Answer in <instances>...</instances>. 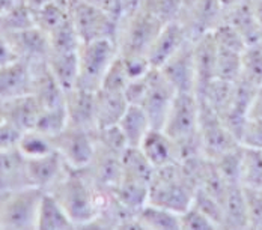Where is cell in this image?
<instances>
[{"mask_svg": "<svg viewBox=\"0 0 262 230\" xmlns=\"http://www.w3.org/2000/svg\"><path fill=\"white\" fill-rule=\"evenodd\" d=\"M105 191L97 188L81 169L70 167L49 193L62 203L77 229H88L98 217Z\"/></svg>", "mask_w": 262, "mask_h": 230, "instance_id": "cell-1", "label": "cell"}, {"mask_svg": "<svg viewBox=\"0 0 262 230\" xmlns=\"http://www.w3.org/2000/svg\"><path fill=\"white\" fill-rule=\"evenodd\" d=\"M201 102L193 92H178L163 129L175 140L180 161L204 155L199 137Z\"/></svg>", "mask_w": 262, "mask_h": 230, "instance_id": "cell-2", "label": "cell"}, {"mask_svg": "<svg viewBox=\"0 0 262 230\" xmlns=\"http://www.w3.org/2000/svg\"><path fill=\"white\" fill-rule=\"evenodd\" d=\"M177 89L158 68H151L145 76L131 80L125 97L130 104L143 107L152 128H163L177 97Z\"/></svg>", "mask_w": 262, "mask_h": 230, "instance_id": "cell-3", "label": "cell"}, {"mask_svg": "<svg viewBox=\"0 0 262 230\" xmlns=\"http://www.w3.org/2000/svg\"><path fill=\"white\" fill-rule=\"evenodd\" d=\"M196 190L183 163L177 161L156 169L149 185V202L183 214L193 204Z\"/></svg>", "mask_w": 262, "mask_h": 230, "instance_id": "cell-4", "label": "cell"}, {"mask_svg": "<svg viewBox=\"0 0 262 230\" xmlns=\"http://www.w3.org/2000/svg\"><path fill=\"white\" fill-rule=\"evenodd\" d=\"M163 23L156 15L137 6L121 18L116 45L122 56H146L151 50Z\"/></svg>", "mask_w": 262, "mask_h": 230, "instance_id": "cell-5", "label": "cell"}, {"mask_svg": "<svg viewBox=\"0 0 262 230\" xmlns=\"http://www.w3.org/2000/svg\"><path fill=\"white\" fill-rule=\"evenodd\" d=\"M0 227L3 230L38 229L39 206L44 190L26 187L12 191H0Z\"/></svg>", "mask_w": 262, "mask_h": 230, "instance_id": "cell-6", "label": "cell"}, {"mask_svg": "<svg viewBox=\"0 0 262 230\" xmlns=\"http://www.w3.org/2000/svg\"><path fill=\"white\" fill-rule=\"evenodd\" d=\"M68 9L83 44L98 39H112L116 42L121 20L112 12L83 0H70Z\"/></svg>", "mask_w": 262, "mask_h": 230, "instance_id": "cell-7", "label": "cell"}, {"mask_svg": "<svg viewBox=\"0 0 262 230\" xmlns=\"http://www.w3.org/2000/svg\"><path fill=\"white\" fill-rule=\"evenodd\" d=\"M118 53V45L112 39H98L81 44L79 50L77 86L97 92Z\"/></svg>", "mask_w": 262, "mask_h": 230, "instance_id": "cell-8", "label": "cell"}, {"mask_svg": "<svg viewBox=\"0 0 262 230\" xmlns=\"http://www.w3.org/2000/svg\"><path fill=\"white\" fill-rule=\"evenodd\" d=\"M223 20L220 0H185L177 21L184 27L190 41L211 33Z\"/></svg>", "mask_w": 262, "mask_h": 230, "instance_id": "cell-9", "label": "cell"}, {"mask_svg": "<svg viewBox=\"0 0 262 230\" xmlns=\"http://www.w3.org/2000/svg\"><path fill=\"white\" fill-rule=\"evenodd\" d=\"M199 137H201L202 152L210 159H215L222 153L228 152L232 148L241 145L238 139L232 134V131L226 127L222 116H219L204 102H201Z\"/></svg>", "mask_w": 262, "mask_h": 230, "instance_id": "cell-10", "label": "cell"}, {"mask_svg": "<svg viewBox=\"0 0 262 230\" xmlns=\"http://www.w3.org/2000/svg\"><path fill=\"white\" fill-rule=\"evenodd\" d=\"M56 151L63 156L73 169H84L97 149L95 131L68 125L59 135L53 139Z\"/></svg>", "mask_w": 262, "mask_h": 230, "instance_id": "cell-11", "label": "cell"}, {"mask_svg": "<svg viewBox=\"0 0 262 230\" xmlns=\"http://www.w3.org/2000/svg\"><path fill=\"white\" fill-rule=\"evenodd\" d=\"M2 39L9 44V47L15 51L18 59L26 60L29 63L47 62L52 53L50 36L38 26L18 32L2 33Z\"/></svg>", "mask_w": 262, "mask_h": 230, "instance_id": "cell-12", "label": "cell"}, {"mask_svg": "<svg viewBox=\"0 0 262 230\" xmlns=\"http://www.w3.org/2000/svg\"><path fill=\"white\" fill-rule=\"evenodd\" d=\"M91 182L100 190H113L124 176L122 155L107 151L97 145L94 158L81 169Z\"/></svg>", "mask_w": 262, "mask_h": 230, "instance_id": "cell-13", "label": "cell"}, {"mask_svg": "<svg viewBox=\"0 0 262 230\" xmlns=\"http://www.w3.org/2000/svg\"><path fill=\"white\" fill-rule=\"evenodd\" d=\"M164 77L173 84L177 92H193L196 94V65L193 41H188L178 53H175L161 68H158Z\"/></svg>", "mask_w": 262, "mask_h": 230, "instance_id": "cell-14", "label": "cell"}, {"mask_svg": "<svg viewBox=\"0 0 262 230\" xmlns=\"http://www.w3.org/2000/svg\"><path fill=\"white\" fill-rule=\"evenodd\" d=\"M33 70L32 95L41 104L42 110L65 107L67 90L60 86L47 62L30 63Z\"/></svg>", "mask_w": 262, "mask_h": 230, "instance_id": "cell-15", "label": "cell"}, {"mask_svg": "<svg viewBox=\"0 0 262 230\" xmlns=\"http://www.w3.org/2000/svg\"><path fill=\"white\" fill-rule=\"evenodd\" d=\"M41 113L42 107L32 94L0 101V121H6L25 132L36 128Z\"/></svg>", "mask_w": 262, "mask_h": 230, "instance_id": "cell-16", "label": "cell"}, {"mask_svg": "<svg viewBox=\"0 0 262 230\" xmlns=\"http://www.w3.org/2000/svg\"><path fill=\"white\" fill-rule=\"evenodd\" d=\"M68 169L70 166L57 151L38 158H27V170L32 187L44 191H50L63 178Z\"/></svg>", "mask_w": 262, "mask_h": 230, "instance_id": "cell-17", "label": "cell"}, {"mask_svg": "<svg viewBox=\"0 0 262 230\" xmlns=\"http://www.w3.org/2000/svg\"><path fill=\"white\" fill-rule=\"evenodd\" d=\"M65 107L70 125L89 131L97 129V92L76 86L67 92Z\"/></svg>", "mask_w": 262, "mask_h": 230, "instance_id": "cell-18", "label": "cell"}, {"mask_svg": "<svg viewBox=\"0 0 262 230\" xmlns=\"http://www.w3.org/2000/svg\"><path fill=\"white\" fill-rule=\"evenodd\" d=\"M188 41L190 39L180 21L166 23L148 53L151 66L161 68L175 53L181 50Z\"/></svg>", "mask_w": 262, "mask_h": 230, "instance_id": "cell-19", "label": "cell"}, {"mask_svg": "<svg viewBox=\"0 0 262 230\" xmlns=\"http://www.w3.org/2000/svg\"><path fill=\"white\" fill-rule=\"evenodd\" d=\"M33 70L26 60H15L0 66V98H14L32 94Z\"/></svg>", "mask_w": 262, "mask_h": 230, "instance_id": "cell-20", "label": "cell"}, {"mask_svg": "<svg viewBox=\"0 0 262 230\" xmlns=\"http://www.w3.org/2000/svg\"><path fill=\"white\" fill-rule=\"evenodd\" d=\"M32 187L27 158L18 148L0 151V191H12Z\"/></svg>", "mask_w": 262, "mask_h": 230, "instance_id": "cell-21", "label": "cell"}, {"mask_svg": "<svg viewBox=\"0 0 262 230\" xmlns=\"http://www.w3.org/2000/svg\"><path fill=\"white\" fill-rule=\"evenodd\" d=\"M235 29L247 45L262 41V27L255 14L252 0H246L235 6L223 9V20Z\"/></svg>", "mask_w": 262, "mask_h": 230, "instance_id": "cell-22", "label": "cell"}, {"mask_svg": "<svg viewBox=\"0 0 262 230\" xmlns=\"http://www.w3.org/2000/svg\"><path fill=\"white\" fill-rule=\"evenodd\" d=\"M139 148L148 156L156 169L180 161L178 146L175 140L163 128H151Z\"/></svg>", "mask_w": 262, "mask_h": 230, "instance_id": "cell-23", "label": "cell"}, {"mask_svg": "<svg viewBox=\"0 0 262 230\" xmlns=\"http://www.w3.org/2000/svg\"><path fill=\"white\" fill-rule=\"evenodd\" d=\"M193 53H194V65H196V94L205 87L211 80L217 78V57L219 47L212 36L207 33L202 38L193 41Z\"/></svg>", "mask_w": 262, "mask_h": 230, "instance_id": "cell-24", "label": "cell"}, {"mask_svg": "<svg viewBox=\"0 0 262 230\" xmlns=\"http://www.w3.org/2000/svg\"><path fill=\"white\" fill-rule=\"evenodd\" d=\"M222 229H249L247 199L243 185H231L222 202Z\"/></svg>", "mask_w": 262, "mask_h": 230, "instance_id": "cell-25", "label": "cell"}, {"mask_svg": "<svg viewBox=\"0 0 262 230\" xmlns=\"http://www.w3.org/2000/svg\"><path fill=\"white\" fill-rule=\"evenodd\" d=\"M130 102L125 94L110 92L104 89L97 90V129L118 125L127 111Z\"/></svg>", "mask_w": 262, "mask_h": 230, "instance_id": "cell-26", "label": "cell"}, {"mask_svg": "<svg viewBox=\"0 0 262 230\" xmlns=\"http://www.w3.org/2000/svg\"><path fill=\"white\" fill-rule=\"evenodd\" d=\"M234 89H235V81L214 78L196 95L199 101L207 104L211 110H214L219 116L223 118L234 102Z\"/></svg>", "mask_w": 262, "mask_h": 230, "instance_id": "cell-27", "label": "cell"}, {"mask_svg": "<svg viewBox=\"0 0 262 230\" xmlns=\"http://www.w3.org/2000/svg\"><path fill=\"white\" fill-rule=\"evenodd\" d=\"M38 229L39 230H70L77 229L68 212L62 203L53 196L52 193L46 191L42 202L39 206L38 215Z\"/></svg>", "mask_w": 262, "mask_h": 230, "instance_id": "cell-28", "label": "cell"}, {"mask_svg": "<svg viewBox=\"0 0 262 230\" xmlns=\"http://www.w3.org/2000/svg\"><path fill=\"white\" fill-rule=\"evenodd\" d=\"M139 229L181 230V214L154 203H146L137 212Z\"/></svg>", "mask_w": 262, "mask_h": 230, "instance_id": "cell-29", "label": "cell"}, {"mask_svg": "<svg viewBox=\"0 0 262 230\" xmlns=\"http://www.w3.org/2000/svg\"><path fill=\"white\" fill-rule=\"evenodd\" d=\"M49 66L60 86L68 92L79 81V51H52Z\"/></svg>", "mask_w": 262, "mask_h": 230, "instance_id": "cell-30", "label": "cell"}, {"mask_svg": "<svg viewBox=\"0 0 262 230\" xmlns=\"http://www.w3.org/2000/svg\"><path fill=\"white\" fill-rule=\"evenodd\" d=\"M119 128L122 129L127 142L130 146L139 148L143 142L145 135L152 128V124L149 121V116L143 110V107L137 104H130L127 111L124 113L122 119L119 121Z\"/></svg>", "mask_w": 262, "mask_h": 230, "instance_id": "cell-31", "label": "cell"}, {"mask_svg": "<svg viewBox=\"0 0 262 230\" xmlns=\"http://www.w3.org/2000/svg\"><path fill=\"white\" fill-rule=\"evenodd\" d=\"M115 197L133 212H139L146 203H149V183L137 179L122 176L121 182L110 190Z\"/></svg>", "mask_w": 262, "mask_h": 230, "instance_id": "cell-32", "label": "cell"}, {"mask_svg": "<svg viewBox=\"0 0 262 230\" xmlns=\"http://www.w3.org/2000/svg\"><path fill=\"white\" fill-rule=\"evenodd\" d=\"M122 164H124V176L137 179L151 185L156 167L140 148L128 146V149L122 155Z\"/></svg>", "mask_w": 262, "mask_h": 230, "instance_id": "cell-33", "label": "cell"}, {"mask_svg": "<svg viewBox=\"0 0 262 230\" xmlns=\"http://www.w3.org/2000/svg\"><path fill=\"white\" fill-rule=\"evenodd\" d=\"M36 26L33 8L27 2H18L11 8L0 11V32H18Z\"/></svg>", "mask_w": 262, "mask_h": 230, "instance_id": "cell-34", "label": "cell"}, {"mask_svg": "<svg viewBox=\"0 0 262 230\" xmlns=\"http://www.w3.org/2000/svg\"><path fill=\"white\" fill-rule=\"evenodd\" d=\"M33 14L36 26L47 35L71 20L68 3H49L39 8H33Z\"/></svg>", "mask_w": 262, "mask_h": 230, "instance_id": "cell-35", "label": "cell"}, {"mask_svg": "<svg viewBox=\"0 0 262 230\" xmlns=\"http://www.w3.org/2000/svg\"><path fill=\"white\" fill-rule=\"evenodd\" d=\"M220 172V175L229 185H243V163H244V146L238 145L231 151L222 153L212 159Z\"/></svg>", "mask_w": 262, "mask_h": 230, "instance_id": "cell-36", "label": "cell"}, {"mask_svg": "<svg viewBox=\"0 0 262 230\" xmlns=\"http://www.w3.org/2000/svg\"><path fill=\"white\" fill-rule=\"evenodd\" d=\"M18 149L23 152L26 158H38V156H42V155H47V153L56 151L52 137L38 131L36 128L29 129L23 134Z\"/></svg>", "mask_w": 262, "mask_h": 230, "instance_id": "cell-37", "label": "cell"}, {"mask_svg": "<svg viewBox=\"0 0 262 230\" xmlns=\"http://www.w3.org/2000/svg\"><path fill=\"white\" fill-rule=\"evenodd\" d=\"M241 183H243V187L262 191V149L244 146Z\"/></svg>", "mask_w": 262, "mask_h": 230, "instance_id": "cell-38", "label": "cell"}, {"mask_svg": "<svg viewBox=\"0 0 262 230\" xmlns=\"http://www.w3.org/2000/svg\"><path fill=\"white\" fill-rule=\"evenodd\" d=\"M243 53L244 51L219 47L217 78L228 80V81H236L243 74Z\"/></svg>", "mask_w": 262, "mask_h": 230, "instance_id": "cell-39", "label": "cell"}, {"mask_svg": "<svg viewBox=\"0 0 262 230\" xmlns=\"http://www.w3.org/2000/svg\"><path fill=\"white\" fill-rule=\"evenodd\" d=\"M255 86H262V41L247 45L243 53V74Z\"/></svg>", "mask_w": 262, "mask_h": 230, "instance_id": "cell-40", "label": "cell"}, {"mask_svg": "<svg viewBox=\"0 0 262 230\" xmlns=\"http://www.w3.org/2000/svg\"><path fill=\"white\" fill-rule=\"evenodd\" d=\"M68 125H70V121H68L67 107H59V108L42 110L39 121L36 124V129L54 139Z\"/></svg>", "mask_w": 262, "mask_h": 230, "instance_id": "cell-41", "label": "cell"}, {"mask_svg": "<svg viewBox=\"0 0 262 230\" xmlns=\"http://www.w3.org/2000/svg\"><path fill=\"white\" fill-rule=\"evenodd\" d=\"M185 0H140V8L151 12L163 23L177 21Z\"/></svg>", "mask_w": 262, "mask_h": 230, "instance_id": "cell-42", "label": "cell"}, {"mask_svg": "<svg viewBox=\"0 0 262 230\" xmlns=\"http://www.w3.org/2000/svg\"><path fill=\"white\" fill-rule=\"evenodd\" d=\"M130 81L131 78L130 76H128L125 62H124L122 56L118 53L116 59L113 60V63L110 65L107 74L104 76L103 84H101L100 89L110 90V92H121V94H125L127 86L130 84Z\"/></svg>", "mask_w": 262, "mask_h": 230, "instance_id": "cell-43", "label": "cell"}, {"mask_svg": "<svg viewBox=\"0 0 262 230\" xmlns=\"http://www.w3.org/2000/svg\"><path fill=\"white\" fill-rule=\"evenodd\" d=\"M95 143L107 151H112L119 155H124V152L130 146L119 125L95 129Z\"/></svg>", "mask_w": 262, "mask_h": 230, "instance_id": "cell-44", "label": "cell"}, {"mask_svg": "<svg viewBox=\"0 0 262 230\" xmlns=\"http://www.w3.org/2000/svg\"><path fill=\"white\" fill-rule=\"evenodd\" d=\"M181 229L185 230H215L220 226L208 217L198 206L191 204L187 211L181 214Z\"/></svg>", "mask_w": 262, "mask_h": 230, "instance_id": "cell-45", "label": "cell"}, {"mask_svg": "<svg viewBox=\"0 0 262 230\" xmlns=\"http://www.w3.org/2000/svg\"><path fill=\"white\" fill-rule=\"evenodd\" d=\"M249 212V229L262 230V191L244 187Z\"/></svg>", "mask_w": 262, "mask_h": 230, "instance_id": "cell-46", "label": "cell"}, {"mask_svg": "<svg viewBox=\"0 0 262 230\" xmlns=\"http://www.w3.org/2000/svg\"><path fill=\"white\" fill-rule=\"evenodd\" d=\"M239 143L246 148L262 149V119L249 116L246 125L243 128Z\"/></svg>", "mask_w": 262, "mask_h": 230, "instance_id": "cell-47", "label": "cell"}, {"mask_svg": "<svg viewBox=\"0 0 262 230\" xmlns=\"http://www.w3.org/2000/svg\"><path fill=\"white\" fill-rule=\"evenodd\" d=\"M193 204L198 206L201 211H204L208 217H211L222 229V203L217 199H214L204 190H196Z\"/></svg>", "mask_w": 262, "mask_h": 230, "instance_id": "cell-48", "label": "cell"}, {"mask_svg": "<svg viewBox=\"0 0 262 230\" xmlns=\"http://www.w3.org/2000/svg\"><path fill=\"white\" fill-rule=\"evenodd\" d=\"M23 134L25 131H21L18 127L6 121H2L0 122V151L18 148Z\"/></svg>", "mask_w": 262, "mask_h": 230, "instance_id": "cell-49", "label": "cell"}, {"mask_svg": "<svg viewBox=\"0 0 262 230\" xmlns=\"http://www.w3.org/2000/svg\"><path fill=\"white\" fill-rule=\"evenodd\" d=\"M15 60H20L18 56L15 54V51L9 47V44H6L3 39H0V66L12 63Z\"/></svg>", "mask_w": 262, "mask_h": 230, "instance_id": "cell-50", "label": "cell"}, {"mask_svg": "<svg viewBox=\"0 0 262 230\" xmlns=\"http://www.w3.org/2000/svg\"><path fill=\"white\" fill-rule=\"evenodd\" d=\"M249 116H252V118H261L262 119V86H259L258 90H256L255 100H253L252 105H250Z\"/></svg>", "mask_w": 262, "mask_h": 230, "instance_id": "cell-51", "label": "cell"}, {"mask_svg": "<svg viewBox=\"0 0 262 230\" xmlns=\"http://www.w3.org/2000/svg\"><path fill=\"white\" fill-rule=\"evenodd\" d=\"M83 2H88V3L97 5V6L103 8V9H105V11L112 12L115 17H118V15H116V11H115V3H113V0H83ZM118 18H119V17H118ZM119 20H121V18H119Z\"/></svg>", "mask_w": 262, "mask_h": 230, "instance_id": "cell-52", "label": "cell"}, {"mask_svg": "<svg viewBox=\"0 0 262 230\" xmlns=\"http://www.w3.org/2000/svg\"><path fill=\"white\" fill-rule=\"evenodd\" d=\"M70 0H27V3L32 6V8H39V6H44V5H49V3H68Z\"/></svg>", "mask_w": 262, "mask_h": 230, "instance_id": "cell-53", "label": "cell"}, {"mask_svg": "<svg viewBox=\"0 0 262 230\" xmlns=\"http://www.w3.org/2000/svg\"><path fill=\"white\" fill-rule=\"evenodd\" d=\"M252 5H253V9H255V14L258 17V21L262 27V0H252Z\"/></svg>", "mask_w": 262, "mask_h": 230, "instance_id": "cell-54", "label": "cell"}, {"mask_svg": "<svg viewBox=\"0 0 262 230\" xmlns=\"http://www.w3.org/2000/svg\"><path fill=\"white\" fill-rule=\"evenodd\" d=\"M243 2H246V0H220V3H222L223 9L231 8V6H235V5H238V3H243Z\"/></svg>", "mask_w": 262, "mask_h": 230, "instance_id": "cell-55", "label": "cell"}, {"mask_svg": "<svg viewBox=\"0 0 262 230\" xmlns=\"http://www.w3.org/2000/svg\"><path fill=\"white\" fill-rule=\"evenodd\" d=\"M23 2H27V0H23Z\"/></svg>", "mask_w": 262, "mask_h": 230, "instance_id": "cell-56", "label": "cell"}]
</instances>
